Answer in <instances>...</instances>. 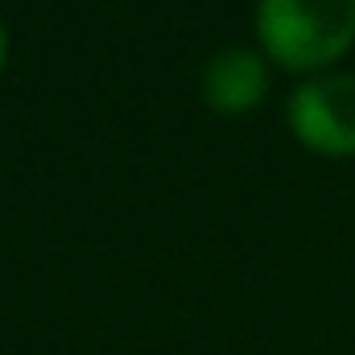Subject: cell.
<instances>
[{
    "label": "cell",
    "mask_w": 355,
    "mask_h": 355,
    "mask_svg": "<svg viewBox=\"0 0 355 355\" xmlns=\"http://www.w3.org/2000/svg\"><path fill=\"white\" fill-rule=\"evenodd\" d=\"M257 37L277 67L322 75L355 46V0H257Z\"/></svg>",
    "instance_id": "1"
},
{
    "label": "cell",
    "mask_w": 355,
    "mask_h": 355,
    "mask_svg": "<svg viewBox=\"0 0 355 355\" xmlns=\"http://www.w3.org/2000/svg\"><path fill=\"white\" fill-rule=\"evenodd\" d=\"M293 137L322 157H355V75L322 71L302 79L289 95Z\"/></svg>",
    "instance_id": "2"
},
{
    "label": "cell",
    "mask_w": 355,
    "mask_h": 355,
    "mask_svg": "<svg viewBox=\"0 0 355 355\" xmlns=\"http://www.w3.org/2000/svg\"><path fill=\"white\" fill-rule=\"evenodd\" d=\"M4 58H8V33H4V21H0V71H4Z\"/></svg>",
    "instance_id": "4"
},
{
    "label": "cell",
    "mask_w": 355,
    "mask_h": 355,
    "mask_svg": "<svg viewBox=\"0 0 355 355\" xmlns=\"http://www.w3.org/2000/svg\"><path fill=\"white\" fill-rule=\"evenodd\" d=\"M268 91V67L257 50L227 46L219 50L202 71V99L219 116H244L252 112Z\"/></svg>",
    "instance_id": "3"
}]
</instances>
